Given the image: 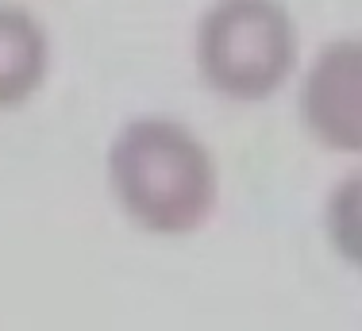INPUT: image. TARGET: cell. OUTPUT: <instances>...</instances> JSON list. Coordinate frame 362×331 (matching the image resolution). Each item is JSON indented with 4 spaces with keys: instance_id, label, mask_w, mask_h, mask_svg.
Wrapping results in <instances>:
<instances>
[{
    "instance_id": "cell-2",
    "label": "cell",
    "mask_w": 362,
    "mask_h": 331,
    "mask_svg": "<svg viewBox=\"0 0 362 331\" xmlns=\"http://www.w3.org/2000/svg\"><path fill=\"white\" fill-rule=\"evenodd\" d=\"M300 35L281 0H212L197 23V69L228 100H266L289 81Z\"/></svg>"
},
{
    "instance_id": "cell-3",
    "label": "cell",
    "mask_w": 362,
    "mask_h": 331,
    "mask_svg": "<svg viewBox=\"0 0 362 331\" xmlns=\"http://www.w3.org/2000/svg\"><path fill=\"white\" fill-rule=\"evenodd\" d=\"M300 120L316 143L362 154V35L327 42L300 85Z\"/></svg>"
},
{
    "instance_id": "cell-5",
    "label": "cell",
    "mask_w": 362,
    "mask_h": 331,
    "mask_svg": "<svg viewBox=\"0 0 362 331\" xmlns=\"http://www.w3.org/2000/svg\"><path fill=\"white\" fill-rule=\"evenodd\" d=\"M324 228H327V243L335 247V255L355 269H362V170L347 173L327 193Z\"/></svg>"
},
{
    "instance_id": "cell-4",
    "label": "cell",
    "mask_w": 362,
    "mask_h": 331,
    "mask_svg": "<svg viewBox=\"0 0 362 331\" xmlns=\"http://www.w3.org/2000/svg\"><path fill=\"white\" fill-rule=\"evenodd\" d=\"M50 74V35L31 8L0 0V108H20Z\"/></svg>"
},
{
    "instance_id": "cell-1",
    "label": "cell",
    "mask_w": 362,
    "mask_h": 331,
    "mask_svg": "<svg viewBox=\"0 0 362 331\" xmlns=\"http://www.w3.org/2000/svg\"><path fill=\"white\" fill-rule=\"evenodd\" d=\"M108 185L139 231L189 235L216 208L220 173L212 151L170 116H139L108 146Z\"/></svg>"
}]
</instances>
